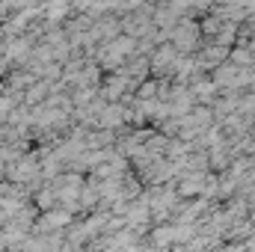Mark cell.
I'll return each instance as SVG.
<instances>
[{
	"label": "cell",
	"instance_id": "obj_2",
	"mask_svg": "<svg viewBox=\"0 0 255 252\" xmlns=\"http://www.w3.org/2000/svg\"><path fill=\"white\" fill-rule=\"evenodd\" d=\"M142 199L148 205V214H151V229L154 226H163L175 217L178 205H181V196L175 193L172 184H160V187H145L142 190Z\"/></svg>",
	"mask_w": 255,
	"mask_h": 252
},
{
	"label": "cell",
	"instance_id": "obj_6",
	"mask_svg": "<svg viewBox=\"0 0 255 252\" xmlns=\"http://www.w3.org/2000/svg\"><path fill=\"white\" fill-rule=\"evenodd\" d=\"M178 63H181V54L172 45H157L148 57V71L154 80H172L178 71Z\"/></svg>",
	"mask_w": 255,
	"mask_h": 252
},
{
	"label": "cell",
	"instance_id": "obj_7",
	"mask_svg": "<svg viewBox=\"0 0 255 252\" xmlns=\"http://www.w3.org/2000/svg\"><path fill=\"white\" fill-rule=\"evenodd\" d=\"M187 92H190V98H193V104H196V107H208V110H211V104L220 98V92H217V86H214L211 74H196V77H190Z\"/></svg>",
	"mask_w": 255,
	"mask_h": 252
},
{
	"label": "cell",
	"instance_id": "obj_1",
	"mask_svg": "<svg viewBox=\"0 0 255 252\" xmlns=\"http://www.w3.org/2000/svg\"><path fill=\"white\" fill-rule=\"evenodd\" d=\"M133 57H136V42L128 39V36H122V33H119L116 39H110V42H104V45H98V48L92 51L95 65H98L101 71H107V74L119 71V68L128 65Z\"/></svg>",
	"mask_w": 255,
	"mask_h": 252
},
{
	"label": "cell",
	"instance_id": "obj_8",
	"mask_svg": "<svg viewBox=\"0 0 255 252\" xmlns=\"http://www.w3.org/2000/svg\"><path fill=\"white\" fill-rule=\"evenodd\" d=\"M136 252H163V250H157V247H151L148 241H142V244H139V250H136Z\"/></svg>",
	"mask_w": 255,
	"mask_h": 252
},
{
	"label": "cell",
	"instance_id": "obj_5",
	"mask_svg": "<svg viewBox=\"0 0 255 252\" xmlns=\"http://www.w3.org/2000/svg\"><path fill=\"white\" fill-rule=\"evenodd\" d=\"M211 127H214V116H211V110H208V107H193L187 116L178 119L175 139H181V142H196V139H202Z\"/></svg>",
	"mask_w": 255,
	"mask_h": 252
},
{
	"label": "cell",
	"instance_id": "obj_3",
	"mask_svg": "<svg viewBox=\"0 0 255 252\" xmlns=\"http://www.w3.org/2000/svg\"><path fill=\"white\" fill-rule=\"evenodd\" d=\"M175 193L181 199H208V202H217V172H193L184 175L178 181H172Z\"/></svg>",
	"mask_w": 255,
	"mask_h": 252
},
{
	"label": "cell",
	"instance_id": "obj_4",
	"mask_svg": "<svg viewBox=\"0 0 255 252\" xmlns=\"http://www.w3.org/2000/svg\"><path fill=\"white\" fill-rule=\"evenodd\" d=\"M166 45H172L181 57H193V54L202 48V30H199V21H196V18H184V21H178V24L166 33Z\"/></svg>",
	"mask_w": 255,
	"mask_h": 252
}]
</instances>
